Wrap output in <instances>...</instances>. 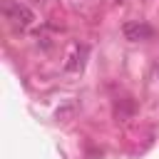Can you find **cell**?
<instances>
[{
  "label": "cell",
  "instance_id": "6",
  "mask_svg": "<svg viewBox=\"0 0 159 159\" xmlns=\"http://www.w3.org/2000/svg\"><path fill=\"white\" fill-rule=\"evenodd\" d=\"M154 77H157V80H159V62H157V65H154Z\"/></svg>",
  "mask_w": 159,
  "mask_h": 159
},
{
  "label": "cell",
  "instance_id": "3",
  "mask_svg": "<svg viewBox=\"0 0 159 159\" xmlns=\"http://www.w3.org/2000/svg\"><path fill=\"white\" fill-rule=\"evenodd\" d=\"M134 112H137V104H134V99H129V97H122V99H117V102H114V117H117L119 122H127V119H132V117H134Z\"/></svg>",
  "mask_w": 159,
  "mask_h": 159
},
{
  "label": "cell",
  "instance_id": "2",
  "mask_svg": "<svg viewBox=\"0 0 159 159\" xmlns=\"http://www.w3.org/2000/svg\"><path fill=\"white\" fill-rule=\"evenodd\" d=\"M5 15H7V17H12L20 27H27V25L35 20L32 10H30L27 5H22V2H7V5H5Z\"/></svg>",
  "mask_w": 159,
  "mask_h": 159
},
{
  "label": "cell",
  "instance_id": "1",
  "mask_svg": "<svg viewBox=\"0 0 159 159\" xmlns=\"http://www.w3.org/2000/svg\"><path fill=\"white\" fill-rule=\"evenodd\" d=\"M122 32H124V37H127L129 42H142V40H149V37L154 35L152 25L139 22V20H129V22H124V25H122Z\"/></svg>",
  "mask_w": 159,
  "mask_h": 159
},
{
  "label": "cell",
  "instance_id": "4",
  "mask_svg": "<svg viewBox=\"0 0 159 159\" xmlns=\"http://www.w3.org/2000/svg\"><path fill=\"white\" fill-rule=\"evenodd\" d=\"M84 55H87V47H75V55L70 57L72 62H67L65 67H67L70 72H77V70H82V65H84V60H82V57H84Z\"/></svg>",
  "mask_w": 159,
  "mask_h": 159
},
{
  "label": "cell",
  "instance_id": "5",
  "mask_svg": "<svg viewBox=\"0 0 159 159\" xmlns=\"http://www.w3.org/2000/svg\"><path fill=\"white\" fill-rule=\"evenodd\" d=\"M72 114H75V107L70 104V107H62V109H57V114H55V117H57V119H70Z\"/></svg>",
  "mask_w": 159,
  "mask_h": 159
}]
</instances>
